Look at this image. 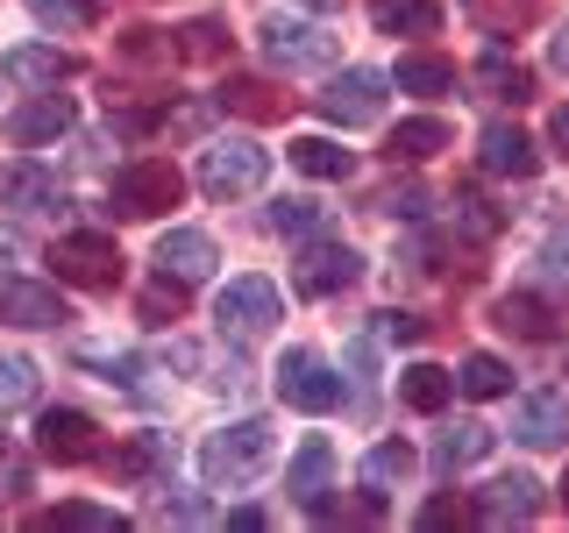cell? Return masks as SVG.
Returning <instances> with one entry per match:
<instances>
[{
    "instance_id": "1",
    "label": "cell",
    "mask_w": 569,
    "mask_h": 533,
    "mask_svg": "<svg viewBox=\"0 0 569 533\" xmlns=\"http://www.w3.org/2000/svg\"><path fill=\"white\" fill-rule=\"evenodd\" d=\"M271 455H278L271 426L236 420V426H221V434L200 441V476H207V491H249L263 470H271Z\"/></svg>"
},
{
    "instance_id": "2",
    "label": "cell",
    "mask_w": 569,
    "mask_h": 533,
    "mask_svg": "<svg viewBox=\"0 0 569 533\" xmlns=\"http://www.w3.org/2000/svg\"><path fill=\"white\" fill-rule=\"evenodd\" d=\"M178 192H186L178 164H164V157H136L129 171H114V185H107V207H114L121 221H157V213L178 207Z\"/></svg>"
},
{
    "instance_id": "3",
    "label": "cell",
    "mask_w": 569,
    "mask_h": 533,
    "mask_svg": "<svg viewBox=\"0 0 569 533\" xmlns=\"http://www.w3.org/2000/svg\"><path fill=\"white\" fill-rule=\"evenodd\" d=\"M263 171H271V150H257L249 135H221L200 150V185L213 200H242V192L263 185Z\"/></svg>"
},
{
    "instance_id": "4",
    "label": "cell",
    "mask_w": 569,
    "mask_h": 533,
    "mask_svg": "<svg viewBox=\"0 0 569 533\" xmlns=\"http://www.w3.org/2000/svg\"><path fill=\"white\" fill-rule=\"evenodd\" d=\"M284 313L278 284L271 278H228L221 299H213V320H221V334H236V342H257V334H271Z\"/></svg>"
},
{
    "instance_id": "5",
    "label": "cell",
    "mask_w": 569,
    "mask_h": 533,
    "mask_svg": "<svg viewBox=\"0 0 569 533\" xmlns=\"http://www.w3.org/2000/svg\"><path fill=\"white\" fill-rule=\"evenodd\" d=\"M278 399L299 405V413H335L342 405V378L328 370L320 349H284L278 355Z\"/></svg>"
},
{
    "instance_id": "6",
    "label": "cell",
    "mask_w": 569,
    "mask_h": 533,
    "mask_svg": "<svg viewBox=\"0 0 569 533\" xmlns=\"http://www.w3.org/2000/svg\"><path fill=\"white\" fill-rule=\"evenodd\" d=\"M50 263H58L64 284H86V292H107V284H121V249L114 235H100V228H79V235H64L50 249Z\"/></svg>"
},
{
    "instance_id": "7",
    "label": "cell",
    "mask_w": 569,
    "mask_h": 533,
    "mask_svg": "<svg viewBox=\"0 0 569 533\" xmlns=\"http://www.w3.org/2000/svg\"><path fill=\"white\" fill-rule=\"evenodd\" d=\"M385 93H391V79H385V71L349 64L342 79H328V93H320V114H328L335 129H370V121L385 114Z\"/></svg>"
},
{
    "instance_id": "8",
    "label": "cell",
    "mask_w": 569,
    "mask_h": 533,
    "mask_svg": "<svg viewBox=\"0 0 569 533\" xmlns=\"http://www.w3.org/2000/svg\"><path fill=\"white\" fill-rule=\"evenodd\" d=\"M257 43H263V58H271L278 71H320V64H335V36L320 29V22H292V14H271V22L257 29Z\"/></svg>"
},
{
    "instance_id": "9",
    "label": "cell",
    "mask_w": 569,
    "mask_h": 533,
    "mask_svg": "<svg viewBox=\"0 0 569 533\" xmlns=\"http://www.w3.org/2000/svg\"><path fill=\"white\" fill-rule=\"evenodd\" d=\"M36 449L50 462H64V470H79V462L100 455V426L79 413V405H50L43 420H36Z\"/></svg>"
},
{
    "instance_id": "10",
    "label": "cell",
    "mask_w": 569,
    "mask_h": 533,
    "mask_svg": "<svg viewBox=\"0 0 569 533\" xmlns=\"http://www.w3.org/2000/svg\"><path fill=\"white\" fill-rule=\"evenodd\" d=\"M477 520H485V526H533V520H541V484H533L527 470L491 476V484L477 491Z\"/></svg>"
},
{
    "instance_id": "11",
    "label": "cell",
    "mask_w": 569,
    "mask_h": 533,
    "mask_svg": "<svg viewBox=\"0 0 569 533\" xmlns=\"http://www.w3.org/2000/svg\"><path fill=\"white\" fill-rule=\"evenodd\" d=\"M356 278H363V257H356L349 242H313L307 257H299V271H292V284L307 299H335V292H349Z\"/></svg>"
},
{
    "instance_id": "12",
    "label": "cell",
    "mask_w": 569,
    "mask_h": 533,
    "mask_svg": "<svg viewBox=\"0 0 569 533\" xmlns=\"http://www.w3.org/2000/svg\"><path fill=\"white\" fill-rule=\"evenodd\" d=\"M0 320L8 328H64L71 306L58 299V284H36V278H0Z\"/></svg>"
},
{
    "instance_id": "13",
    "label": "cell",
    "mask_w": 569,
    "mask_h": 533,
    "mask_svg": "<svg viewBox=\"0 0 569 533\" xmlns=\"http://www.w3.org/2000/svg\"><path fill=\"white\" fill-rule=\"evenodd\" d=\"M512 441H527V449H562L569 441V399L562 391H527L520 405H512Z\"/></svg>"
},
{
    "instance_id": "14",
    "label": "cell",
    "mask_w": 569,
    "mask_h": 533,
    "mask_svg": "<svg viewBox=\"0 0 569 533\" xmlns=\"http://www.w3.org/2000/svg\"><path fill=\"white\" fill-rule=\"evenodd\" d=\"M71 100L50 86V93H36V100H22L8 114V142H22V150H36V142H58V135H71Z\"/></svg>"
},
{
    "instance_id": "15",
    "label": "cell",
    "mask_w": 569,
    "mask_h": 533,
    "mask_svg": "<svg viewBox=\"0 0 569 533\" xmlns=\"http://www.w3.org/2000/svg\"><path fill=\"white\" fill-rule=\"evenodd\" d=\"M213 235L207 228H164V242H157V271L164 278H178V284H200V278H213Z\"/></svg>"
},
{
    "instance_id": "16",
    "label": "cell",
    "mask_w": 569,
    "mask_h": 533,
    "mask_svg": "<svg viewBox=\"0 0 569 533\" xmlns=\"http://www.w3.org/2000/svg\"><path fill=\"white\" fill-rule=\"evenodd\" d=\"M477 164H485L491 178H533L541 171V150H533L512 121H491V129L477 135Z\"/></svg>"
},
{
    "instance_id": "17",
    "label": "cell",
    "mask_w": 569,
    "mask_h": 533,
    "mask_svg": "<svg viewBox=\"0 0 569 533\" xmlns=\"http://www.w3.org/2000/svg\"><path fill=\"white\" fill-rule=\"evenodd\" d=\"M491 441H498V434H491L485 420H456V426H441V434H435L427 470H435V476H456V470H470V462H485Z\"/></svg>"
},
{
    "instance_id": "18",
    "label": "cell",
    "mask_w": 569,
    "mask_h": 533,
    "mask_svg": "<svg viewBox=\"0 0 569 533\" xmlns=\"http://www.w3.org/2000/svg\"><path fill=\"white\" fill-rule=\"evenodd\" d=\"M0 207H14V213H58V207H64L58 171H43V164H8V171H0Z\"/></svg>"
},
{
    "instance_id": "19",
    "label": "cell",
    "mask_w": 569,
    "mask_h": 533,
    "mask_svg": "<svg viewBox=\"0 0 569 533\" xmlns=\"http://www.w3.org/2000/svg\"><path fill=\"white\" fill-rule=\"evenodd\" d=\"M0 71H8V79H22V86H58V79H71V58L58 43H14L8 58H0Z\"/></svg>"
},
{
    "instance_id": "20",
    "label": "cell",
    "mask_w": 569,
    "mask_h": 533,
    "mask_svg": "<svg viewBox=\"0 0 569 533\" xmlns=\"http://www.w3.org/2000/svg\"><path fill=\"white\" fill-rule=\"evenodd\" d=\"M498 328L520 334V342H548V334H556V306H541L533 292H506L498 299Z\"/></svg>"
},
{
    "instance_id": "21",
    "label": "cell",
    "mask_w": 569,
    "mask_h": 533,
    "mask_svg": "<svg viewBox=\"0 0 569 533\" xmlns=\"http://www.w3.org/2000/svg\"><path fill=\"white\" fill-rule=\"evenodd\" d=\"M399 399L413 405V413H441V405L456 399V370H435V363L399 370Z\"/></svg>"
},
{
    "instance_id": "22",
    "label": "cell",
    "mask_w": 569,
    "mask_h": 533,
    "mask_svg": "<svg viewBox=\"0 0 569 533\" xmlns=\"http://www.w3.org/2000/svg\"><path fill=\"white\" fill-rule=\"evenodd\" d=\"M391 86H399V93H420V100H441V93H456V64L449 58H399Z\"/></svg>"
},
{
    "instance_id": "23",
    "label": "cell",
    "mask_w": 569,
    "mask_h": 533,
    "mask_svg": "<svg viewBox=\"0 0 569 533\" xmlns=\"http://www.w3.org/2000/svg\"><path fill=\"white\" fill-rule=\"evenodd\" d=\"M284 157H292L307 178H349L356 171V157L349 150H335L328 135H299V142H284Z\"/></svg>"
},
{
    "instance_id": "24",
    "label": "cell",
    "mask_w": 569,
    "mask_h": 533,
    "mask_svg": "<svg viewBox=\"0 0 569 533\" xmlns=\"http://www.w3.org/2000/svg\"><path fill=\"white\" fill-rule=\"evenodd\" d=\"M435 150H449V121L420 114V121H399V129H391V157H406V164H427Z\"/></svg>"
},
{
    "instance_id": "25",
    "label": "cell",
    "mask_w": 569,
    "mask_h": 533,
    "mask_svg": "<svg viewBox=\"0 0 569 533\" xmlns=\"http://www.w3.org/2000/svg\"><path fill=\"white\" fill-rule=\"evenodd\" d=\"M328 462H335L328 434H307V441H299V455H292V470H284V491H292V497H320V476H328Z\"/></svg>"
},
{
    "instance_id": "26",
    "label": "cell",
    "mask_w": 569,
    "mask_h": 533,
    "mask_svg": "<svg viewBox=\"0 0 569 533\" xmlns=\"http://www.w3.org/2000/svg\"><path fill=\"white\" fill-rule=\"evenodd\" d=\"M378 29L385 36H435L441 8H435V0H378Z\"/></svg>"
},
{
    "instance_id": "27",
    "label": "cell",
    "mask_w": 569,
    "mask_h": 533,
    "mask_svg": "<svg viewBox=\"0 0 569 533\" xmlns=\"http://www.w3.org/2000/svg\"><path fill=\"white\" fill-rule=\"evenodd\" d=\"M456 391H470V399H506L512 391V370L498 363V355H462V370H456Z\"/></svg>"
},
{
    "instance_id": "28",
    "label": "cell",
    "mask_w": 569,
    "mask_h": 533,
    "mask_svg": "<svg viewBox=\"0 0 569 533\" xmlns=\"http://www.w3.org/2000/svg\"><path fill=\"white\" fill-rule=\"evenodd\" d=\"M406 476H413V449H406V441H378V449L363 455V484L370 491H391V484H406Z\"/></svg>"
},
{
    "instance_id": "29",
    "label": "cell",
    "mask_w": 569,
    "mask_h": 533,
    "mask_svg": "<svg viewBox=\"0 0 569 533\" xmlns=\"http://www.w3.org/2000/svg\"><path fill=\"white\" fill-rule=\"evenodd\" d=\"M477 86H485V93H491V100H512V107H520V100L533 93V79H527V64H512V58H506V50H491V58H485V64H477Z\"/></svg>"
},
{
    "instance_id": "30",
    "label": "cell",
    "mask_w": 569,
    "mask_h": 533,
    "mask_svg": "<svg viewBox=\"0 0 569 533\" xmlns=\"http://www.w3.org/2000/svg\"><path fill=\"white\" fill-rule=\"evenodd\" d=\"M36 526H86V533H129V512H107V505H79V497H71V505H50L43 520Z\"/></svg>"
},
{
    "instance_id": "31",
    "label": "cell",
    "mask_w": 569,
    "mask_h": 533,
    "mask_svg": "<svg viewBox=\"0 0 569 533\" xmlns=\"http://www.w3.org/2000/svg\"><path fill=\"white\" fill-rule=\"evenodd\" d=\"M221 107H236V114H249V121H271V114H284V100H278L263 79H228V86H221Z\"/></svg>"
},
{
    "instance_id": "32",
    "label": "cell",
    "mask_w": 569,
    "mask_h": 533,
    "mask_svg": "<svg viewBox=\"0 0 569 533\" xmlns=\"http://www.w3.org/2000/svg\"><path fill=\"white\" fill-rule=\"evenodd\" d=\"M29 14H36V22H43V29H93L100 22V0H29Z\"/></svg>"
},
{
    "instance_id": "33",
    "label": "cell",
    "mask_w": 569,
    "mask_h": 533,
    "mask_svg": "<svg viewBox=\"0 0 569 533\" xmlns=\"http://www.w3.org/2000/svg\"><path fill=\"white\" fill-rule=\"evenodd\" d=\"M29 399H36V363L29 355H0V413H14Z\"/></svg>"
},
{
    "instance_id": "34",
    "label": "cell",
    "mask_w": 569,
    "mask_h": 533,
    "mask_svg": "<svg viewBox=\"0 0 569 533\" xmlns=\"http://www.w3.org/2000/svg\"><path fill=\"white\" fill-rule=\"evenodd\" d=\"M320 221H328V207H320V200H278L271 207L278 235H320Z\"/></svg>"
},
{
    "instance_id": "35",
    "label": "cell",
    "mask_w": 569,
    "mask_h": 533,
    "mask_svg": "<svg viewBox=\"0 0 569 533\" xmlns=\"http://www.w3.org/2000/svg\"><path fill=\"white\" fill-rule=\"evenodd\" d=\"M349 384H356V399L370 405V391H378V328L349 342Z\"/></svg>"
},
{
    "instance_id": "36",
    "label": "cell",
    "mask_w": 569,
    "mask_h": 533,
    "mask_svg": "<svg viewBox=\"0 0 569 533\" xmlns=\"http://www.w3.org/2000/svg\"><path fill=\"white\" fill-rule=\"evenodd\" d=\"M157 462H164V434H136L129 449L114 455V476H150Z\"/></svg>"
},
{
    "instance_id": "37",
    "label": "cell",
    "mask_w": 569,
    "mask_h": 533,
    "mask_svg": "<svg viewBox=\"0 0 569 533\" xmlns=\"http://www.w3.org/2000/svg\"><path fill=\"white\" fill-rule=\"evenodd\" d=\"M456 228H462L470 242H491L498 228H506V213H498V207H485V200H456Z\"/></svg>"
},
{
    "instance_id": "38",
    "label": "cell",
    "mask_w": 569,
    "mask_h": 533,
    "mask_svg": "<svg viewBox=\"0 0 569 533\" xmlns=\"http://www.w3.org/2000/svg\"><path fill=\"white\" fill-rule=\"evenodd\" d=\"M14 491H29V455L14 441H0V497H14Z\"/></svg>"
},
{
    "instance_id": "39",
    "label": "cell",
    "mask_w": 569,
    "mask_h": 533,
    "mask_svg": "<svg viewBox=\"0 0 569 533\" xmlns=\"http://www.w3.org/2000/svg\"><path fill=\"white\" fill-rule=\"evenodd\" d=\"M541 278L548 284H569V228H556V235L541 242Z\"/></svg>"
},
{
    "instance_id": "40",
    "label": "cell",
    "mask_w": 569,
    "mask_h": 533,
    "mask_svg": "<svg viewBox=\"0 0 569 533\" xmlns=\"http://www.w3.org/2000/svg\"><path fill=\"white\" fill-rule=\"evenodd\" d=\"M541 14V0H485V22L506 29V22H533Z\"/></svg>"
},
{
    "instance_id": "41",
    "label": "cell",
    "mask_w": 569,
    "mask_h": 533,
    "mask_svg": "<svg viewBox=\"0 0 569 533\" xmlns=\"http://www.w3.org/2000/svg\"><path fill=\"white\" fill-rule=\"evenodd\" d=\"M420 334H427V328H420L413 313H378V342H406V349H413Z\"/></svg>"
},
{
    "instance_id": "42",
    "label": "cell",
    "mask_w": 569,
    "mask_h": 533,
    "mask_svg": "<svg viewBox=\"0 0 569 533\" xmlns=\"http://www.w3.org/2000/svg\"><path fill=\"white\" fill-rule=\"evenodd\" d=\"M164 520H171V526H207L213 512L200 505V497H164Z\"/></svg>"
},
{
    "instance_id": "43",
    "label": "cell",
    "mask_w": 569,
    "mask_h": 533,
    "mask_svg": "<svg viewBox=\"0 0 569 533\" xmlns=\"http://www.w3.org/2000/svg\"><path fill=\"white\" fill-rule=\"evenodd\" d=\"M221 50V22H192L186 29V58H213Z\"/></svg>"
},
{
    "instance_id": "44",
    "label": "cell",
    "mask_w": 569,
    "mask_h": 533,
    "mask_svg": "<svg viewBox=\"0 0 569 533\" xmlns=\"http://www.w3.org/2000/svg\"><path fill=\"white\" fill-rule=\"evenodd\" d=\"M427 207H435V200H427L420 185H406V192H391V200H385V213H406V221H420Z\"/></svg>"
},
{
    "instance_id": "45",
    "label": "cell",
    "mask_w": 569,
    "mask_h": 533,
    "mask_svg": "<svg viewBox=\"0 0 569 533\" xmlns=\"http://www.w3.org/2000/svg\"><path fill=\"white\" fill-rule=\"evenodd\" d=\"M462 520V505H449V497H435V505L420 512V526H456Z\"/></svg>"
},
{
    "instance_id": "46",
    "label": "cell",
    "mask_w": 569,
    "mask_h": 533,
    "mask_svg": "<svg viewBox=\"0 0 569 533\" xmlns=\"http://www.w3.org/2000/svg\"><path fill=\"white\" fill-rule=\"evenodd\" d=\"M228 526H236V533H257V526H263V512H257V505H242V512H228Z\"/></svg>"
},
{
    "instance_id": "47",
    "label": "cell",
    "mask_w": 569,
    "mask_h": 533,
    "mask_svg": "<svg viewBox=\"0 0 569 533\" xmlns=\"http://www.w3.org/2000/svg\"><path fill=\"white\" fill-rule=\"evenodd\" d=\"M22 263V235H0V271H14Z\"/></svg>"
},
{
    "instance_id": "48",
    "label": "cell",
    "mask_w": 569,
    "mask_h": 533,
    "mask_svg": "<svg viewBox=\"0 0 569 533\" xmlns=\"http://www.w3.org/2000/svg\"><path fill=\"white\" fill-rule=\"evenodd\" d=\"M548 135H556L562 150H569V107H556V121H548Z\"/></svg>"
},
{
    "instance_id": "49",
    "label": "cell",
    "mask_w": 569,
    "mask_h": 533,
    "mask_svg": "<svg viewBox=\"0 0 569 533\" xmlns=\"http://www.w3.org/2000/svg\"><path fill=\"white\" fill-rule=\"evenodd\" d=\"M548 58H556V64H562V71H569V29H562V36H556V43H548Z\"/></svg>"
},
{
    "instance_id": "50",
    "label": "cell",
    "mask_w": 569,
    "mask_h": 533,
    "mask_svg": "<svg viewBox=\"0 0 569 533\" xmlns=\"http://www.w3.org/2000/svg\"><path fill=\"white\" fill-rule=\"evenodd\" d=\"M299 8H335V0H299Z\"/></svg>"
},
{
    "instance_id": "51",
    "label": "cell",
    "mask_w": 569,
    "mask_h": 533,
    "mask_svg": "<svg viewBox=\"0 0 569 533\" xmlns=\"http://www.w3.org/2000/svg\"><path fill=\"white\" fill-rule=\"evenodd\" d=\"M562 505H569V476H562Z\"/></svg>"
}]
</instances>
